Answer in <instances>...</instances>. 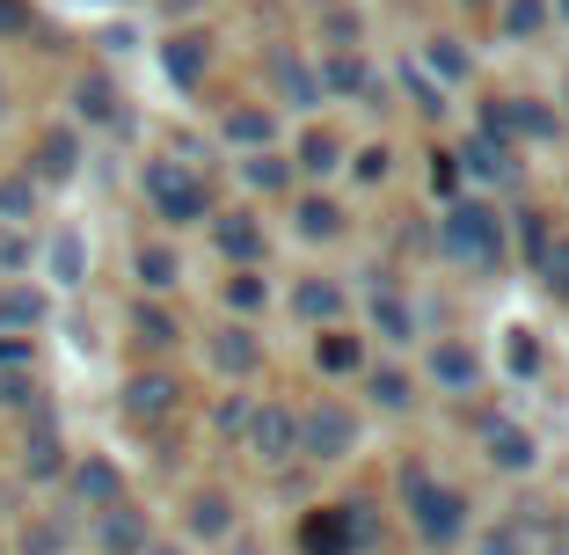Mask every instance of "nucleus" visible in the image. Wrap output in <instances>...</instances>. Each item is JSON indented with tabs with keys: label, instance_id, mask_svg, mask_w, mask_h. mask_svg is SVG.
<instances>
[{
	"label": "nucleus",
	"instance_id": "23",
	"mask_svg": "<svg viewBox=\"0 0 569 555\" xmlns=\"http://www.w3.org/2000/svg\"><path fill=\"white\" fill-rule=\"evenodd\" d=\"M372 329H380L387 344H409V307L395 300V293H372Z\"/></svg>",
	"mask_w": 569,
	"mask_h": 555
},
{
	"label": "nucleus",
	"instance_id": "16",
	"mask_svg": "<svg viewBox=\"0 0 569 555\" xmlns=\"http://www.w3.org/2000/svg\"><path fill=\"white\" fill-rule=\"evenodd\" d=\"M482 446H489V460H497V468H511V475H526V468H533V438H526L519 432V424H489V432H482Z\"/></svg>",
	"mask_w": 569,
	"mask_h": 555
},
{
	"label": "nucleus",
	"instance_id": "10",
	"mask_svg": "<svg viewBox=\"0 0 569 555\" xmlns=\"http://www.w3.org/2000/svg\"><path fill=\"white\" fill-rule=\"evenodd\" d=\"M212 241H219V256H227V264H241V270L263 264V227H256L249 212H219L212 219Z\"/></svg>",
	"mask_w": 569,
	"mask_h": 555
},
{
	"label": "nucleus",
	"instance_id": "4",
	"mask_svg": "<svg viewBox=\"0 0 569 555\" xmlns=\"http://www.w3.org/2000/svg\"><path fill=\"white\" fill-rule=\"evenodd\" d=\"M351 446H358V417L343 403H329V395H321V403L300 417V454L307 460H343Z\"/></svg>",
	"mask_w": 569,
	"mask_h": 555
},
{
	"label": "nucleus",
	"instance_id": "13",
	"mask_svg": "<svg viewBox=\"0 0 569 555\" xmlns=\"http://www.w3.org/2000/svg\"><path fill=\"white\" fill-rule=\"evenodd\" d=\"M73 169H81V139H73V132H44V139H37V169H30V184H67Z\"/></svg>",
	"mask_w": 569,
	"mask_h": 555
},
{
	"label": "nucleus",
	"instance_id": "32",
	"mask_svg": "<svg viewBox=\"0 0 569 555\" xmlns=\"http://www.w3.org/2000/svg\"><path fill=\"white\" fill-rule=\"evenodd\" d=\"M73 102H81V118H96V125L118 118V96H110V81H81V96H73Z\"/></svg>",
	"mask_w": 569,
	"mask_h": 555
},
{
	"label": "nucleus",
	"instance_id": "46",
	"mask_svg": "<svg viewBox=\"0 0 569 555\" xmlns=\"http://www.w3.org/2000/svg\"><path fill=\"white\" fill-rule=\"evenodd\" d=\"M51 548H59V541H51V534H37V541H30V555H51Z\"/></svg>",
	"mask_w": 569,
	"mask_h": 555
},
{
	"label": "nucleus",
	"instance_id": "26",
	"mask_svg": "<svg viewBox=\"0 0 569 555\" xmlns=\"http://www.w3.org/2000/svg\"><path fill=\"white\" fill-rule=\"evenodd\" d=\"M336 227H343V212H336L329 198H307V205H300V235H307V241H329Z\"/></svg>",
	"mask_w": 569,
	"mask_h": 555
},
{
	"label": "nucleus",
	"instance_id": "12",
	"mask_svg": "<svg viewBox=\"0 0 569 555\" xmlns=\"http://www.w3.org/2000/svg\"><path fill=\"white\" fill-rule=\"evenodd\" d=\"M183 534L190 541H227L234 534V505H227L219 489H198V497L183 505Z\"/></svg>",
	"mask_w": 569,
	"mask_h": 555
},
{
	"label": "nucleus",
	"instance_id": "15",
	"mask_svg": "<svg viewBox=\"0 0 569 555\" xmlns=\"http://www.w3.org/2000/svg\"><path fill=\"white\" fill-rule=\"evenodd\" d=\"M44 321V293L37 286H0V337H30Z\"/></svg>",
	"mask_w": 569,
	"mask_h": 555
},
{
	"label": "nucleus",
	"instance_id": "30",
	"mask_svg": "<svg viewBox=\"0 0 569 555\" xmlns=\"http://www.w3.org/2000/svg\"><path fill=\"white\" fill-rule=\"evenodd\" d=\"M548 22V0H503V30L511 37H533Z\"/></svg>",
	"mask_w": 569,
	"mask_h": 555
},
{
	"label": "nucleus",
	"instance_id": "7",
	"mask_svg": "<svg viewBox=\"0 0 569 555\" xmlns=\"http://www.w3.org/2000/svg\"><path fill=\"white\" fill-rule=\"evenodd\" d=\"M22 475H30V483H51V475H67V438H59L51 409H30V438H22Z\"/></svg>",
	"mask_w": 569,
	"mask_h": 555
},
{
	"label": "nucleus",
	"instance_id": "48",
	"mask_svg": "<svg viewBox=\"0 0 569 555\" xmlns=\"http://www.w3.org/2000/svg\"><path fill=\"white\" fill-rule=\"evenodd\" d=\"M234 555H256V548H234Z\"/></svg>",
	"mask_w": 569,
	"mask_h": 555
},
{
	"label": "nucleus",
	"instance_id": "31",
	"mask_svg": "<svg viewBox=\"0 0 569 555\" xmlns=\"http://www.w3.org/2000/svg\"><path fill=\"white\" fill-rule=\"evenodd\" d=\"M227 139H234V147H270V118L263 110H234V118H227Z\"/></svg>",
	"mask_w": 569,
	"mask_h": 555
},
{
	"label": "nucleus",
	"instance_id": "9",
	"mask_svg": "<svg viewBox=\"0 0 569 555\" xmlns=\"http://www.w3.org/2000/svg\"><path fill=\"white\" fill-rule=\"evenodd\" d=\"M147 512H132V505H110V512H96V548L102 555H147Z\"/></svg>",
	"mask_w": 569,
	"mask_h": 555
},
{
	"label": "nucleus",
	"instance_id": "11",
	"mask_svg": "<svg viewBox=\"0 0 569 555\" xmlns=\"http://www.w3.org/2000/svg\"><path fill=\"white\" fill-rule=\"evenodd\" d=\"M168 409H176V380L168 373H132L124 380V417L132 424H161Z\"/></svg>",
	"mask_w": 569,
	"mask_h": 555
},
{
	"label": "nucleus",
	"instance_id": "34",
	"mask_svg": "<svg viewBox=\"0 0 569 555\" xmlns=\"http://www.w3.org/2000/svg\"><path fill=\"white\" fill-rule=\"evenodd\" d=\"M0 409H37V373H0Z\"/></svg>",
	"mask_w": 569,
	"mask_h": 555
},
{
	"label": "nucleus",
	"instance_id": "44",
	"mask_svg": "<svg viewBox=\"0 0 569 555\" xmlns=\"http://www.w3.org/2000/svg\"><path fill=\"white\" fill-rule=\"evenodd\" d=\"M0 30H30V8L22 0H0Z\"/></svg>",
	"mask_w": 569,
	"mask_h": 555
},
{
	"label": "nucleus",
	"instance_id": "21",
	"mask_svg": "<svg viewBox=\"0 0 569 555\" xmlns=\"http://www.w3.org/2000/svg\"><path fill=\"white\" fill-rule=\"evenodd\" d=\"M540 286H548L555 300H569V235H555L548 249H540Z\"/></svg>",
	"mask_w": 569,
	"mask_h": 555
},
{
	"label": "nucleus",
	"instance_id": "49",
	"mask_svg": "<svg viewBox=\"0 0 569 555\" xmlns=\"http://www.w3.org/2000/svg\"><path fill=\"white\" fill-rule=\"evenodd\" d=\"M562 526H569V519H562Z\"/></svg>",
	"mask_w": 569,
	"mask_h": 555
},
{
	"label": "nucleus",
	"instance_id": "19",
	"mask_svg": "<svg viewBox=\"0 0 569 555\" xmlns=\"http://www.w3.org/2000/svg\"><path fill=\"white\" fill-rule=\"evenodd\" d=\"M132 337L147 344V351H168L183 329H176V315H168V307H147V300H139V307H132Z\"/></svg>",
	"mask_w": 569,
	"mask_h": 555
},
{
	"label": "nucleus",
	"instance_id": "3",
	"mask_svg": "<svg viewBox=\"0 0 569 555\" xmlns=\"http://www.w3.org/2000/svg\"><path fill=\"white\" fill-rule=\"evenodd\" d=\"M147 205L168 219V227H190V219L212 212V198H204V176L176 169V161H147Z\"/></svg>",
	"mask_w": 569,
	"mask_h": 555
},
{
	"label": "nucleus",
	"instance_id": "39",
	"mask_svg": "<svg viewBox=\"0 0 569 555\" xmlns=\"http://www.w3.org/2000/svg\"><path fill=\"white\" fill-rule=\"evenodd\" d=\"M0 373H30V337H0Z\"/></svg>",
	"mask_w": 569,
	"mask_h": 555
},
{
	"label": "nucleus",
	"instance_id": "28",
	"mask_svg": "<svg viewBox=\"0 0 569 555\" xmlns=\"http://www.w3.org/2000/svg\"><path fill=\"white\" fill-rule=\"evenodd\" d=\"M263 300H270V293H263V278H256V270H234V278H227V307H234V315H256Z\"/></svg>",
	"mask_w": 569,
	"mask_h": 555
},
{
	"label": "nucleus",
	"instance_id": "27",
	"mask_svg": "<svg viewBox=\"0 0 569 555\" xmlns=\"http://www.w3.org/2000/svg\"><path fill=\"white\" fill-rule=\"evenodd\" d=\"M292 307H300L307 321H329L336 307H343V293H336V286H321V278H315V286H300V293H292Z\"/></svg>",
	"mask_w": 569,
	"mask_h": 555
},
{
	"label": "nucleus",
	"instance_id": "6",
	"mask_svg": "<svg viewBox=\"0 0 569 555\" xmlns=\"http://www.w3.org/2000/svg\"><path fill=\"white\" fill-rule=\"evenodd\" d=\"M67 489H73V505H81V512L124 505V475H118V460H102V454L73 460V468H67Z\"/></svg>",
	"mask_w": 569,
	"mask_h": 555
},
{
	"label": "nucleus",
	"instance_id": "35",
	"mask_svg": "<svg viewBox=\"0 0 569 555\" xmlns=\"http://www.w3.org/2000/svg\"><path fill=\"white\" fill-rule=\"evenodd\" d=\"M372 395H380V409H409V373L380 366V373H372Z\"/></svg>",
	"mask_w": 569,
	"mask_h": 555
},
{
	"label": "nucleus",
	"instance_id": "18",
	"mask_svg": "<svg viewBox=\"0 0 569 555\" xmlns=\"http://www.w3.org/2000/svg\"><path fill=\"white\" fill-rule=\"evenodd\" d=\"M431 373L446 387H475V380H482V358H475L468 344H438V351H431Z\"/></svg>",
	"mask_w": 569,
	"mask_h": 555
},
{
	"label": "nucleus",
	"instance_id": "22",
	"mask_svg": "<svg viewBox=\"0 0 569 555\" xmlns=\"http://www.w3.org/2000/svg\"><path fill=\"white\" fill-rule=\"evenodd\" d=\"M81 270H88L81 235H59V241H51V278H59V286H81Z\"/></svg>",
	"mask_w": 569,
	"mask_h": 555
},
{
	"label": "nucleus",
	"instance_id": "40",
	"mask_svg": "<svg viewBox=\"0 0 569 555\" xmlns=\"http://www.w3.org/2000/svg\"><path fill=\"white\" fill-rule=\"evenodd\" d=\"M511 366H519V373H540V344L526 337V329H511Z\"/></svg>",
	"mask_w": 569,
	"mask_h": 555
},
{
	"label": "nucleus",
	"instance_id": "8",
	"mask_svg": "<svg viewBox=\"0 0 569 555\" xmlns=\"http://www.w3.org/2000/svg\"><path fill=\"white\" fill-rule=\"evenodd\" d=\"M249 446H256L263 460H292V454H300V417H292L284 403H263V409L249 417Z\"/></svg>",
	"mask_w": 569,
	"mask_h": 555
},
{
	"label": "nucleus",
	"instance_id": "5",
	"mask_svg": "<svg viewBox=\"0 0 569 555\" xmlns=\"http://www.w3.org/2000/svg\"><path fill=\"white\" fill-rule=\"evenodd\" d=\"M358 541H366V505H329V512H307L300 519L307 555H358Z\"/></svg>",
	"mask_w": 569,
	"mask_h": 555
},
{
	"label": "nucleus",
	"instance_id": "43",
	"mask_svg": "<svg viewBox=\"0 0 569 555\" xmlns=\"http://www.w3.org/2000/svg\"><path fill=\"white\" fill-rule=\"evenodd\" d=\"M22 264H30V241L8 235V241H0V270H22Z\"/></svg>",
	"mask_w": 569,
	"mask_h": 555
},
{
	"label": "nucleus",
	"instance_id": "29",
	"mask_svg": "<svg viewBox=\"0 0 569 555\" xmlns=\"http://www.w3.org/2000/svg\"><path fill=\"white\" fill-rule=\"evenodd\" d=\"M336 161H343V147H336V139H329V132H307V139H300V169H307V176H321V169H336Z\"/></svg>",
	"mask_w": 569,
	"mask_h": 555
},
{
	"label": "nucleus",
	"instance_id": "17",
	"mask_svg": "<svg viewBox=\"0 0 569 555\" xmlns=\"http://www.w3.org/2000/svg\"><path fill=\"white\" fill-rule=\"evenodd\" d=\"M132 270H139V286H147V293H168L176 278H183V264H176V249H161V241H139Z\"/></svg>",
	"mask_w": 569,
	"mask_h": 555
},
{
	"label": "nucleus",
	"instance_id": "20",
	"mask_svg": "<svg viewBox=\"0 0 569 555\" xmlns=\"http://www.w3.org/2000/svg\"><path fill=\"white\" fill-rule=\"evenodd\" d=\"M452 161H468V169L475 176H497V184H503V176H511V147H503V139H468V153H452Z\"/></svg>",
	"mask_w": 569,
	"mask_h": 555
},
{
	"label": "nucleus",
	"instance_id": "33",
	"mask_svg": "<svg viewBox=\"0 0 569 555\" xmlns=\"http://www.w3.org/2000/svg\"><path fill=\"white\" fill-rule=\"evenodd\" d=\"M321 81H329V88H343V96H358V88H366V67H358L351 51H336L329 67H321Z\"/></svg>",
	"mask_w": 569,
	"mask_h": 555
},
{
	"label": "nucleus",
	"instance_id": "47",
	"mask_svg": "<svg viewBox=\"0 0 569 555\" xmlns=\"http://www.w3.org/2000/svg\"><path fill=\"white\" fill-rule=\"evenodd\" d=\"M147 555H183V548H168V541H147Z\"/></svg>",
	"mask_w": 569,
	"mask_h": 555
},
{
	"label": "nucleus",
	"instance_id": "36",
	"mask_svg": "<svg viewBox=\"0 0 569 555\" xmlns=\"http://www.w3.org/2000/svg\"><path fill=\"white\" fill-rule=\"evenodd\" d=\"M315 358H321V373H351V366H358V344H351V337H321Z\"/></svg>",
	"mask_w": 569,
	"mask_h": 555
},
{
	"label": "nucleus",
	"instance_id": "42",
	"mask_svg": "<svg viewBox=\"0 0 569 555\" xmlns=\"http://www.w3.org/2000/svg\"><path fill=\"white\" fill-rule=\"evenodd\" d=\"M358 176H366V184H380V176H387V147H366V153H358Z\"/></svg>",
	"mask_w": 569,
	"mask_h": 555
},
{
	"label": "nucleus",
	"instance_id": "37",
	"mask_svg": "<svg viewBox=\"0 0 569 555\" xmlns=\"http://www.w3.org/2000/svg\"><path fill=\"white\" fill-rule=\"evenodd\" d=\"M241 176H249L256 190H284V161H278V153H256V161H241Z\"/></svg>",
	"mask_w": 569,
	"mask_h": 555
},
{
	"label": "nucleus",
	"instance_id": "25",
	"mask_svg": "<svg viewBox=\"0 0 569 555\" xmlns=\"http://www.w3.org/2000/svg\"><path fill=\"white\" fill-rule=\"evenodd\" d=\"M37 212V184L30 176H0V219H30Z\"/></svg>",
	"mask_w": 569,
	"mask_h": 555
},
{
	"label": "nucleus",
	"instance_id": "45",
	"mask_svg": "<svg viewBox=\"0 0 569 555\" xmlns=\"http://www.w3.org/2000/svg\"><path fill=\"white\" fill-rule=\"evenodd\" d=\"M482 555H519V534H497V541H482Z\"/></svg>",
	"mask_w": 569,
	"mask_h": 555
},
{
	"label": "nucleus",
	"instance_id": "2",
	"mask_svg": "<svg viewBox=\"0 0 569 555\" xmlns=\"http://www.w3.org/2000/svg\"><path fill=\"white\" fill-rule=\"evenodd\" d=\"M438 241H446V256H460V264H489V270L503 264V219L489 212V205H452Z\"/></svg>",
	"mask_w": 569,
	"mask_h": 555
},
{
	"label": "nucleus",
	"instance_id": "41",
	"mask_svg": "<svg viewBox=\"0 0 569 555\" xmlns=\"http://www.w3.org/2000/svg\"><path fill=\"white\" fill-rule=\"evenodd\" d=\"M460 184V161H452V153H431V190H452Z\"/></svg>",
	"mask_w": 569,
	"mask_h": 555
},
{
	"label": "nucleus",
	"instance_id": "38",
	"mask_svg": "<svg viewBox=\"0 0 569 555\" xmlns=\"http://www.w3.org/2000/svg\"><path fill=\"white\" fill-rule=\"evenodd\" d=\"M431 73H446V81H468V51H452V37H438V44H431Z\"/></svg>",
	"mask_w": 569,
	"mask_h": 555
},
{
	"label": "nucleus",
	"instance_id": "24",
	"mask_svg": "<svg viewBox=\"0 0 569 555\" xmlns=\"http://www.w3.org/2000/svg\"><path fill=\"white\" fill-rule=\"evenodd\" d=\"M168 73H176V81H198L204 73V37H176V44H168Z\"/></svg>",
	"mask_w": 569,
	"mask_h": 555
},
{
	"label": "nucleus",
	"instance_id": "14",
	"mask_svg": "<svg viewBox=\"0 0 569 555\" xmlns=\"http://www.w3.org/2000/svg\"><path fill=\"white\" fill-rule=\"evenodd\" d=\"M204 351H212V366H219V373H234V380L263 366V344H256L249 329H241V321H234V329H219V337L204 344Z\"/></svg>",
	"mask_w": 569,
	"mask_h": 555
},
{
	"label": "nucleus",
	"instance_id": "1",
	"mask_svg": "<svg viewBox=\"0 0 569 555\" xmlns=\"http://www.w3.org/2000/svg\"><path fill=\"white\" fill-rule=\"evenodd\" d=\"M402 497H409V519L431 548H452V541L468 534V497L452 483H438L431 468H402Z\"/></svg>",
	"mask_w": 569,
	"mask_h": 555
}]
</instances>
